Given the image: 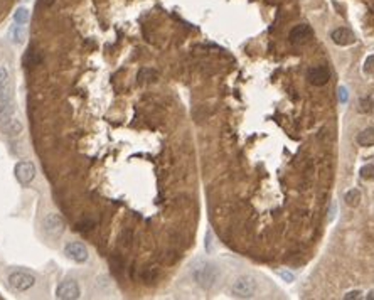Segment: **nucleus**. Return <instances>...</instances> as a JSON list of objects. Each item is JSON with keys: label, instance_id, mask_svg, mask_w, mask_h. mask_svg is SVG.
Wrapping results in <instances>:
<instances>
[{"label": "nucleus", "instance_id": "6", "mask_svg": "<svg viewBox=\"0 0 374 300\" xmlns=\"http://www.w3.org/2000/svg\"><path fill=\"white\" fill-rule=\"evenodd\" d=\"M64 255L68 256L69 260L76 263H84L88 258H90V253H88V248L79 241H71L64 246Z\"/></svg>", "mask_w": 374, "mask_h": 300}, {"label": "nucleus", "instance_id": "23", "mask_svg": "<svg viewBox=\"0 0 374 300\" xmlns=\"http://www.w3.org/2000/svg\"><path fill=\"white\" fill-rule=\"evenodd\" d=\"M359 295H361V292L359 290H352V292H349V294H345V300H351V299H359Z\"/></svg>", "mask_w": 374, "mask_h": 300}, {"label": "nucleus", "instance_id": "16", "mask_svg": "<svg viewBox=\"0 0 374 300\" xmlns=\"http://www.w3.org/2000/svg\"><path fill=\"white\" fill-rule=\"evenodd\" d=\"M29 17H31V14L26 7H20V9H17L16 14H14V20H16V24H22V26L29 22Z\"/></svg>", "mask_w": 374, "mask_h": 300}, {"label": "nucleus", "instance_id": "5", "mask_svg": "<svg viewBox=\"0 0 374 300\" xmlns=\"http://www.w3.org/2000/svg\"><path fill=\"white\" fill-rule=\"evenodd\" d=\"M14 172H16V179H17V181H19L20 184L27 186V184H31V182L34 181V177H36V165H34L32 162L22 160V162H19V164L16 165Z\"/></svg>", "mask_w": 374, "mask_h": 300}, {"label": "nucleus", "instance_id": "24", "mask_svg": "<svg viewBox=\"0 0 374 300\" xmlns=\"http://www.w3.org/2000/svg\"><path fill=\"white\" fill-rule=\"evenodd\" d=\"M206 250L211 252V231H207V235H206Z\"/></svg>", "mask_w": 374, "mask_h": 300}, {"label": "nucleus", "instance_id": "18", "mask_svg": "<svg viewBox=\"0 0 374 300\" xmlns=\"http://www.w3.org/2000/svg\"><path fill=\"white\" fill-rule=\"evenodd\" d=\"M361 177L362 179H373L374 177V165H371V164H368V165H364V167H361Z\"/></svg>", "mask_w": 374, "mask_h": 300}, {"label": "nucleus", "instance_id": "12", "mask_svg": "<svg viewBox=\"0 0 374 300\" xmlns=\"http://www.w3.org/2000/svg\"><path fill=\"white\" fill-rule=\"evenodd\" d=\"M356 142L361 147H373L374 145V126H368L366 130H362L358 137H356Z\"/></svg>", "mask_w": 374, "mask_h": 300}, {"label": "nucleus", "instance_id": "11", "mask_svg": "<svg viewBox=\"0 0 374 300\" xmlns=\"http://www.w3.org/2000/svg\"><path fill=\"white\" fill-rule=\"evenodd\" d=\"M0 130H2L5 135H17V133H20V130H22V123L19 122V118H17L16 115L9 116L7 120L0 122Z\"/></svg>", "mask_w": 374, "mask_h": 300}, {"label": "nucleus", "instance_id": "25", "mask_svg": "<svg viewBox=\"0 0 374 300\" xmlns=\"http://www.w3.org/2000/svg\"><path fill=\"white\" fill-rule=\"evenodd\" d=\"M281 277H283L285 278V280H292V278H294V277H292V275H288V273H285V271H281Z\"/></svg>", "mask_w": 374, "mask_h": 300}, {"label": "nucleus", "instance_id": "19", "mask_svg": "<svg viewBox=\"0 0 374 300\" xmlns=\"http://www.w3.org/2000/svg\"><path fill=\"white\" fill-rule=\"evenodd\" d=\"M7 84H9V71H7V68L0 66V88L7 86Z\"/></svg>", "mask_w": 374, "mask_h": 300}, {"label": "nucleus", "instance_id": "4", "mask_svg": "<svg viewBox=\"0 0 374 300\" xmlns=\"http://www.w3.org/2000/svg\"><path fill=\"white\" fill-rule=\"evenodd\" d=\"M42 229H44V233L47 236L56 238V236H61L62 233H64L66 223H64V220L59 216V214L51 213L44 218V221H42Z\"/></svg>", "mask_w": 374, "mask_h": 300}, {"label": "nucleus", "instance_id": "10", "mask_svg": "<svg viewBox=\"0 0 374 300\" xmlns=\"http://www.w3.org/2000/svg\"><path fill=\"white\" fill-rule=\"evenodd\" d=\"M330 37H332V41L339 46H351L356 42L354 34H352L347 27H339V29H336L330 34Z\"/></svg>", "mask_w": 374, "mask_h": 300}, {"label": "nucleus", "instance_id": "22", "mask_svg": "<svg viewBox=\"0 0 374 300\" xmlns=\"http://www.w3.org/2000/svg\"><path fill=\"white\" fill-rule=\"evenodd\" d=\"M336 211H337V206L336 203L330 204V211H329V223H332L334 220H336Z\"/></svg>", "mask_w": 374, "mask_h": 300}, {"label": "nucleus", "instance_id": "21", "mask_svg": "<svg viewBox=\"0 0 374 300\" xmlns=\"http://www.w3.org/2000/svg\"><path fill=\"white\" fill-rule=\"evenodd\" d=\"M94 226L93 221H83V223H78L76 228L79 229V231H84V229H91Z\"/></svg>", "mask_w": 374, "mask_h": 300}, {"label": "nucleus", "instance_id": "9", "mask_svg": "<svg viewBox=\"0 0 374 300\" xmlns=\"http://www.w3.org/2000/svg\"><path fill=\"white\" fill-rule=\"evenodd\" d=\"M307 78L313 86H324L330 79V71L327 66H313V68L309 69Z\"/></svg>", "mask_w": 374, "mask_h": 300}, {"label": "nucleus", "instance_id": "7", "mask_svg": "<svg viewBox=\"0 0 374 300\" xmlns=\"http://www.w3.org/2000/svg\"><path fill=\"white\" fill-rule=\"evenodd\" d=\"M81 290L79 285L75 280H64L58 285L56 288V297L62 299V300H71V299H79Z\"/></svg>", "mask_w": 374, "mask_h": 300}, {"label": "nucleus", "instance_id": "20", "mask_svg": "<svg viewBox=\"0 0 374 300\" xmlns=\"http://www.w3.org/2000/svg\"><path fill=\"white\" fill-rule=\"evenodd\" d=\"M337 93H339V101H341V103H347V98H349L347 88H345V86H339Z\"/></svg>", "mask_w": 374, "mask_h": 300}, {"label": "nucleus", "instance_id": "13", "mask_svg": "<svg viewBox=\"0 0 374 300\" xmlns=\"http://www.w3.org/2000/svg\"><path fill=\"white\" fill-rule=\"evenodd\" d=\"M10 37H12V41L16 42V44H22L27 37L26 27H24L22 24H16V26L12 27V31H10Z\"/></svg>", "mask_w": 374, "mask_h": 300}, {"label": "nucleus", "instance_id": "15", "mask_svg": "<svg viewBox=\"0 0 374 300\" xmlns=\"http://www.w3.org/2000/svg\"><path fill=\"white\" fill-rule=\"evenodd\" d=\"M41 61H42L41 54L34 51V49H29V51L26 52V56H24V61H22V63H24V66L31 68V66H37Z\"/></svg>", "mask_w": 374, "mask_h": 300}, {"label": "nucleus", "instance_id": "14", "mask_svg": "<svg viewBox=\"0 0 374 300\" xmlns=\"http://www.w3.org/2000/svg\"><path fill=\"white\" fill-rule=\"evenodd\" d=\"M344 203L347 204L349 207H356V206H359V203H361V192H359L358 189H351V190H347V192L344 194Z\"/></svg>", "mask_w": 374, "mask_h": 300}, {"label": "nucleus", "instance_id": "3", "mask_svg": "<svg viewBox=\"0 0 374 300\" xmlns=\"http://www.w3.org/2000/svg\"><path fill=\"white\" fill-rule=\"evenodd\" d=\"M231 294L236 299H251L256 294V282L251 277H239L233 284Z\"/></svg>", "mask_w": 374, "mask_h": 300}, {"label": "nucleus", "instance_id": "1", "mask_svg": "<svg viewBox=\"0 0 374 300\" xmlns=\"http://www.w3.org/2000/svg\"><path fill=\"white\" fill-rule=\"evenodd\" d=\"M190 275H192V280L196 282L201 288L209 290V288H213L214 285L218 284V280H219L221 277V271L214 263L206 262V260H199V262L194 263Z\"/></svg>", "mask_w": 374, "mask_h": 300}, {"label": "nucleus", "instance_id": "2", "mask_svg": "<svg viewBox=\"0 0 374 300\" xmlns=\"http://www.w3.org/2000/svg\"><path fill=\"white\" fill-rule=\"evenodd\" d=\"M7 282L14 292H27L36 285V277L26 270H16L9 275Z\"/></svg>", "mask_w": 374, "mask_h": 300}, {"label": "nucleus", "instance_id": "8", "mask_svg": "<svg viewBox=\"0 0 374 300\" xmlns=\"http://www.w3.org/2000/svg\"><path fill=\"white\" fill-rule=\"evenodd\" d=\"M313 36V31L310 26H307V24H298V26H295L294 29L290 31V34H288V39H290L292 44H305L307 41H309L310 37Z\"/></svg>", "mask_w": 374, "mask_h": 300}, {"label": "nucleus", "instance_id": "17", "mask_svg": "<svg viewBox=\"0 0 374 300\" xmlns=\"http://www.w3.org/2000/svg\"><path fill=\"white\" fill-rule=\"evenodd\" d=\"M373 107H374L373 98L371 96H366V98H361V100H359V108H358V110L361 111V113H369V111L373 110Z\"/></svg>", "mask_w": 374, "mask_h": 300}]
</instances>
